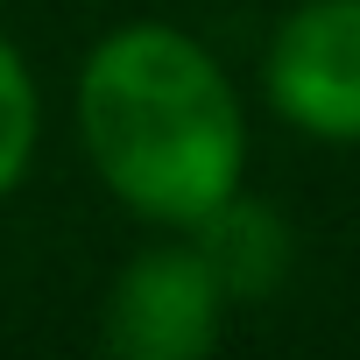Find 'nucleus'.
<instances>
[{"instance_id":"f257e3e1","label":"nucleus","mask_w":360,"mask_h":360,"mask_svg":"<svg viewBox=\"0 0 360 360\" xmlns=\"http://www.w3.org/2000/svg\"><path fill=\"white\" fill-rule=\"evenodd\" d=\"M78 148L106 198L155 233H191L248 184V106L176 22H120L78 64Z\"/></svg>"},{"instance_id":"f03ea898","label":"nucleus","mask_w":360,"mask_h":360,"mask_svg":"<svg viewBox=\"0 0 360 360\" xmlns=\"http://www.w3.org/2000/svg\"><path fill=\"white\" fill-rule=\"evenodd\" d=\"M226 290L191 233L134 248L99 297V346L113 360H205L226 339Z\"/></svg>"},{"instance_id":"7ed1b4c3","label":"nucleus","mask_w":360,"mask_h":360,"mask_svg":"<svg viewBox=\"0 0 360 360\" xmlns=\"http://www.w3.org/2000/svg\"><path fill=\"white\" fill-rule=\"evenodd\" d=\"M262 99L290 134L360 148V0H297L269 29Z\"/></svg>"},{"instance_id":"20e7f679","label":"nucleus","mask_w":360,"mask_h":360,"mask_svg":"<svg viewBox=\"0 0 360 360\" xmlns=\"http://www.w3.org/2000/svg\"><path fill=\"white\" fill-rule=\"evenodd\" d=\"M191 240H198V255L212 262L226 304H269V297L297 276V233H290V219H283L269 198H255L248 184H240L226 205H212V212L191 226Z\"/></svg>"},{"instance_id":"39448f33","label":"nucleus","mask_w":360,"mask_h":360,"mask_svg":"<svg viewBox=\"0 0 360 360\" xmlns=\"http://www.w3.org/2000/svg\"><path fill=\"white\" fill-rule=\"evenodd\" d=\"M36 148H43V92H36L29 57L0 36V205L29 184Z\"/></svg>"}]
</instances>
